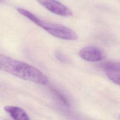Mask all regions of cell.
<instances>
[{"label": "cell", "mask_w": 120, "mask_h": 120, "mask_svg": "<svg viewBox=\"0 0 120 120\" xmlns=\"http://www.w3.org/2000/svg\"><path fill=\"white\" fill-rule=\"evenodd\" d=\"M42 6L52 13L61 16H71V10L61 2L56 0H37Z\"/></svg>", "instance_id": "obj_3"}, {"label": "cell", "mask_w": 120, "mask_h": 120, "mask_svg": "<svg viewBox=\"0 0 120 120\" xmlns=\"http://www.w3.org/2000/svg\"><path fill=\"white\" fill-rule=\"evenodd\" d=\"M17 10L20 14L55 37L68 40H75L78 38L75 31L65 26L41 19L25 9L19 8Z\"/></svg>", "instance_id": "obj_2"}, {"label": "cell", "mask_w": 120, "mask_h": 120, "mask_svg": "<svg viewBox=\"0 0 120 120\" xmlns=\"http://www.w3.org/2000/svg\"><path fill=\"white\" fill-rule=\"evenodd\" d=\"M79 56L86 61L95 62L103 60L104 58V53L101 49L97 47L88 46L80 50Z\"/></svg>", "instance_id": "obj_4"}, {"label": "cell", "mask_w": 120, "mask_h": 120, "mask_svg": "<svg viewBox=\"0 0 120 120\" xmlns=\"http://www.w3.org/2000/svg\"><path fill=\"white\" fill-rule=\"evenodd\" d=\"M100 67L105 72H120V62L105 61L100 64Z\"/></svg>", "instance_id": "obj_6"}, {"label": "cell", "mask_w": 120, "mask_h": 120, "mask_svg": "<svg viewBox=\"0 0 120 120\" xmlns=\"http://www.w3.org/2000/svg\"><path fill=\"white\" fill-rule=\"evenodd\" d=\"M0 68L13 75L41 85H46V76L35 67L8 56L0 55Z\"/></svg>", "instance_id": "obj_1"}, {"label": "cell", "mask_w": 120, "mask_h": 120, "mask_svg": "<svg viewBox=\"0 0 120 120\" xmlns=\"http://www.w3.org/2000/svg\"><path fill=\"white\" fill-rule=\"evenodd\" d=\"M107 77L114 83L120 85V72H106Z\"/></svg>", "instance_id": "obj_7"}, {"label": "cell", "mask_w": 120, "mask_h": 120, "mask_svg": "<svg viewBox=\"0 0 120 120\" xmlns=\"http://www.w3.org/2000/svg\"><path fill=\"white\" fill-rule=\"evenodd\" d=\"M4 110L14 120H31L26 112L19 107L8 105Z\"/></svg>", "instance_id": "obj_5"}, {"label": "cell", "mask_w": 120, "mask_h": 120, "mask_svg": "<svg viewBox=\"0 0 120 120\" xmlns=\"http://www.w3.org/2000/svg\"><path fill=\"white\" fill-rule=\"evenodd\" d=\"M55 55H56V57H57V58L59 60H60L61 61L65 62V61H67L68 60V58L64 55H63V54H62L60 52H57L56 53Z\"/></svg>", "instance_id": "obj_8"}]
</instances>
